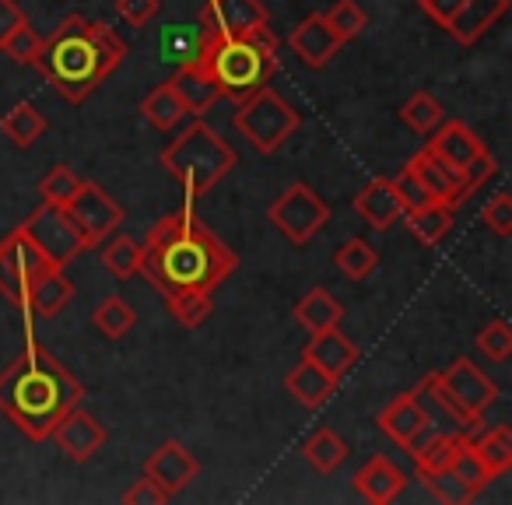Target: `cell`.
<instances>
[{"mask_svg":"<svg viewBox=\"0 0 512 505\" xmlns=\"http://www.w3.org/2000/svg\"><path fill=\"white\" fill-rule=\"evenodd\" d=\"M235 267L239 257L193 214V207H183L148 228L137 274L169 299L176 292H214Z\"/></svg>","mask_w":512,"mask_h":505,"instance_id":"cell-1","label":"cell"},{"mask_svg":"<svg viewBox=\"0 0 512 505\" xmlns=\"http://www.w3.org/2000/svg\"><path fill=\"white\" fill-rule=\"evenodd\" d=\"M81 397V379L32 337L22 355L8 369H0V414L36 442L50 439L60 418L78 407Z\"/></svg>","mask_w":512,"mask_h":505,"instance_id":"cell-2","label":"cell"},{"mask_svg":"<svg viewBox=\"0 0 512 505\" xmlns=\"http://www.w3.org/2000/svg\"><path fill=\"white\" fill-rule=\"evenodd\" d=\"M127 43L106 22H88L85 15H67L36 57V71L53 85L67 106H81L116 67L127 60Z\"/></svg>","mask_w":512,"mask_h":505,"instance_id":"cell-3","label":"cell"},{"mask_svg":"<svg viewBox=\"0 0 512 505\" xmlns=\"http://www.w3.org/2000/svg\"><path fill=\"white\" fill-rule=\"evenodd\" d=\"M193 60L218 85L221 99L239 102L253 95L256 88L271 85V78L278 74V36L271 32V25H264V29H253L246 36L204 39Z\"/></svg>","mask_w":512,"mask_h":505,"instance_id":"cell-4","label":"cell"},{"mask_svg":"<svg viewBox=\"0 0 512 505\" xmlns=\"http://www.w3.org/2000/svg\"><path fill=\"white\" fill-rule=\"evenodd\" d=\"M162 165H165V172L183 186L186 207H193L197 197L214 190V186L239 165V155H235V148L218 130L207 127L204 120H197L193 127H186L176 141L165 144Z\"/></svg>","mask_w":512,"mask_h":505,"instance_id":"cell-5","label":"cell"},{"mask_svg":"<svg viewBox=\"0 0 512 505\" xmlns=\"http://www.w3.org/2000/svg\"><path fill=\"white\" fill-rule=\"evenodd\" d=\"M418 390H428L435 404L449 414L460 428H477L481 414L498 400V383L474 362V358H456L446 369L428 372L418 383Z\"/></svg>","mask_w":512,"mask_h":505,"instance_id":"cell-6","label":"cell"},{"mask_svg":"<svg viewBox=\"0 0 512 505\" xmlns=\"http://www.w3.org/2000/svg\"><path fill=\"white\" fill-rule=\"evenodd\" d=\"M235 127L253 144L256 155H274L302 127V116L271 85H264L235 102Z\"/></svg>","mask_w":512,"mask_h":505,"instance_id":"cell-7","label":"cell"},{"mask_svg":"<svg viewBox=\"0 0 512 505\" xmlns=\"http://www.w3.org/2000/svg\"><path fill=\"white\" fill-rule=\"evenodd\" d=\"M271 225L285 235L292 246H306L313 235H320L330 221V204L309 183H292L267 211Z\"/></svg>","mask_w":512,"mask_h":505,"instance_id":"cell-8","label":"cell"},{"mask_svg":"<svg viewBox=\"0 0 512 505\" xmlns=\"http://www.w3.org/2000/svg\"><path fill=\"white\" fill-rule=\"evenodd\" d=\"M46 253L36 242L25 235V228H11L4 239H0V295L8 302H15L18 309H25V295H29L32 278H39L43 271H50Z\"/></svg>","mask_w":512,"mask_h":505,"instance_id":"cell-9","label":"cell"},{"mask_svg":"<svg viewBox=\"0 0 512 505\" xmlns=\"http://www.w3.org/2000/svg\"><path fill=\"white\" fill-rule=\"evenodd\" d=\"M25 235L36 242L46 253V260L57 267H67L71 260H78L85 253V239L74 228L71 214L64 211V204H50V200H39L36 211L22 221Z\"/></svg>","mask_w":512,"mask_h":505,"instance_id":"cell-10","label":"cell"},{"mask_svg":"<svg viewBox=\"0 0 512 505\" xmlns=\"http://www.w3.org/2000/svg\"><path fill=\"white\" fill-rule=\"evenodd\" d=\"M64 211L71 214L74 228H78L81 239H85V249L99 246L109 232H116V228L127 221V211L120 207V200H113L99 183H92V179H81V186L64 204Z\"/></svg>","mask_w":512,"mask_h":505,"instance_id":"cell-11","label":"cell"},{"mask_svg":"<svg viewBox=\"0 0 512 505\" xmlns=\"http://www.w3.org/2000/svg\"><path fill=\"white\" fill-rule=\"evenodd\" d=\"M197 25L204 39H232L271 25V11L264 0H204Z\"/></svg>","mask_w":512,"mask_h":505,"instance_id":"cell-12","label":"cell"},{"mask_svg":"<svg viewBox=\"0 0 512 505\" xmlns=\"http://www.w3.org/2000/svg\"><path fill=\"white\" fill-rule=\"evenodd\" d=\"M425 148L432 151L442 165H449L453 172H460L463 179H467V172L474 169L484 155H488V148H484L481 137H477L474 130L460 120H442L439 127L428 134Z\"/></svg>","mask_w":512,"mask_h":505,"instance_id":"cell-13","label":"cell"},{"mask_svg":"<svg viewBox=\"0 0 512 505\" xmlns=\"http://www.w3.org/2000/svg\"><path fill=\"white\" fill-rule=\"evenodd\" d=\"M50 439L57 442L60 453H64L67 460L85 463V460H92L102 446H106L109 432H106V425H102L99 418H92L88 411H81V404H78V407H71L64 418H60V425L53 428Z\"/></svg>","mask_w":512,"mask_h":505,"instance_id":"cell-14","label":"cell"},{"mask_svg":"<svg viewBox=\"0 0 512 505\" xmlns=\"http://www.w3.org/2000/svg\"><path fill=\"white\" fill-rule=\"evenodd\" d=\"M407 169H411L414 176H418V183L428 190V197L439 200V204H449L453 211L463 204V200L470 197L467 179H463L460 172L449 169V165H442L439 158H435L428 148L414 151V155L407 158Z\"/></svg>","mask_w":512,"mask_h":505,"instance_id":"cell-15","label":"cell"},{"mask_svg":"<svg viewBox=\"0 0 512 505\" xmlns=\"http://www.w3.org/2000/svg\"><path fill=\"white\" fill-rule=\"evenodd\" d=\"M144 474L158 484L169 498H176L193 477L200 474V463L193 460V453L179 442H162L155 453H148L144 460Z\"/></svg>","mask_w":512,"mask_h":505,"instance_id":"cell-16","label":"cell"},{"mask_svg":"<svg viewBox=\"0 0 512 505\" xmlns=\"http://www.w3.org/2000/svg\"><path fill=\"white\" fill-rule=\"evenodd\" d=\"M302 358H306V362H313L316 369L330 372V376L341 383V379L358 365L362 351H358V344L351 341L344 330L330 327V330H320V334H313V341L302 348Z\"/></svg>","mask_w":512,"mask_h":505,"instance_id":"cell-17","label":"cell"},{"mask_svg":"<svg viewBox=\"0 0 512 505\" xmlns=\"http://www.w3.org/2000/svg\"><path fill=\"white\" fill-rule=\"evenodd\" d=\"M288 46L299 53L302 64L313 67V71H320V67H327L330 60H334V53L341 50L344 43L334 36V29L327 25L323 11H313V15H306L292 29V36H288Z\"/></svg>","mask_w":512,"mask_h":505,"instance_id":"cell-18","label":"cell"},{"mask_svg":"<svg viewBox=\"0 0 512 505\" xmlns=\"http://www.w3.org/2000/svg\"><path fill=\"white\" fill-rule=\"evenodd\" d=\"M351 488H355L365 502L386 505V502H393V498H400V491L407 488V474L390 460V456L376 453L355 470V477H351Z\"/></svg>","mask_w":512,"mask_h":505,"instance_id":"cell-19","label":"cell"},{"mask_svg":"<svg viewBox=\"0 0 512 505\" xmlns=\"http://www.w3.org/2000/svg\"><path fill=\"white\" fill-rule=\"evenodd\" d=\"M355 211L358 218L365 221L369 228L376 232H386L393 228L400 218H404V207L397 200V190H393V179L390 176H376L355 193Z\"/></svg>","mask_w":512,"mask_h":505,"instance_id":"cell-20","label":"cell"},{"mask_svg":"<svg viewBox=\"0 0 512 505\" xmlns=\"http://www.w3.org/2000/svg\"><path fill=\"white\" fill-rule=\"evenodd\" d=\"M169 85H172V92H176V99L183 102L186 116H197V120H204V116L214 109V102L221 99L218 85L207 78V71L197 64V60H190V64H179L176 74L169 78Z\"/></svg>","mask_w":512,"mask_h":505,"instance_id":"cell-21","label":"cell"},{"mask_svg":"<svg viewBox=\"0 0 512 505\" xmlns=\"http://www.w3.org/2000/svg\"><path fill=\"white\" fill-rule=\"evenodd\" d=\"M428 421H432V418H428V411L421 407L418 390L400 393V397H393L390 404H386L383 411L376 414L379 432H383L390 442H397V446H404V442L411 439L418 428H425Z\"/></svg>","mask_w":512,"mask_h":505,"instance_id":"cell-22","label":"cell"},{"mask_svg":"<svg viewBox=\"0 0 512 505\" xmlns=\"http://www.w3.org/2000/svg\"><path fill=\"white\" fill-rule=\"evenodd\" d=\"M74 302V281L64 274V267H50L39 278H32L29 295H25V313H36L43 320L64 313Z\"/></svg>","mask_w":512,"mask_h":505,"instance_id":"cell-23","label":"cell"},{"mask_svg":"<svg viewBox=\"0 0 512 505\" xmlns=\"http://www.w3.org/2000/svg\"><path fill=\"white\" fill-rule=\"evenodd\" d=\"M505 11H509V0H463L460 18L446 32L456 46H474Z\"/></svg>","mask_w":512,"mask_h":505,"instance_id":"cell-24","label":"cell"},{"mask_svg":"<svg viewBox=\"0 0 512 505\" xmlns=\"http://www.w3.org/2000/svg\"><path fill=\"white\" fill-rule=\"evenodd\" d=\"M285 390L292 393V397L299 400L302 407L316 411V407H323L337 393V379L330 376V372L316 369L313 362H306V358H302V362L295 365V369H288Z\"/></svg>","mask_w":512,"mask_h":505,"instance_id":"cell-25","label":"cell"},{"mask_svg":"<svg viewBox=\"0 0 512 505\" xmlns=\"http://www.w3.org/2000/svg\"><path fill=\"white\" fill-rule=\"evenodd\" d=\"M295 323L306 327L309 334H320V330H330L344 320V306L327 292V288H309L292 309Z\"/></svg>","mask_w":512,"mask_h":505,"instance_id":"cell-26","label":"cell"},{"mask_svg":"<svg viewBox=\"0 0 512 505\" xmlns=\"http://www.w3.org/2000/svg\"><path fill=\"white\" fill-rule=\"evenodd\" d=\"M348 453H351V446L327 425H320L306 442H302V456H306V463L316 470V474H334V470L348 460Z\"/></svg>","mask_w":512,"mask_h":505,"instance_id":"cell-27","label":"cell"},{"mask_svg":"<svg viewBox=\"0 0 512 505\" xmlns=\"http://www.w3.org/2000/svg\"><path fill=\"white\" fill-rule=\"evenodd\" d=\"M99 260L116 281H127L137 274L141 267V242H134L130 235L109 232L106 239L99 242Z\"/></svg>","mask_w":512,"mask_h":505,"instance_id":"cell-28","label":"cell"},{"mask_svg":"<svg viewBox=\"0 0 512 505\" xmlns=\"http://www.w3.org/2000/svg\"><path fill=\"white\" fill-rule=\"evenodd\" d=\"M470 446L477 449V456H481V463L491 474V481L502 477L505 470L512 467V428L509 425H495L484 435H470Z\"/></svg>","mask_w":512,"mask_h":505,"instance_id":"cell-29","label":"cell"},{"mask_svg":"<svg viewBox=\"0 0 512 505\" xmlns=\"http://www.w3.org/2000/svg\"><path fill=\"white\" fill-rule=\"evenodd\" d=\"M0 130H4V137H8L15 148L25 151L46 134V116L39 113L32 102H18V106L0 120Z\"/></svg>","mask_w":512,"mask_h":505,"instance_id":"cell-30","label":"cell"},{"mask_svg":"<svg viewBox=\"0 0 512 505\" xmlns=\"http://www.w3.org/2000/svg\"><path fill=\"white\" fill-rule=\"evenodd\" d=\"M404 218H407L411 235L421 242V246H439V242L449 235V228H453V207L435 200V204L421 207V211H414V214H404Z\"/></svg>","mask_w":512,"mask_h":505,"instance_id":"cell-31","label":"cell"},{"mask_svg":"<svg viewBox=\"0 0 512 505\" xmlns=\"http://www.w3.org/2000/svg\"><path fill=\"white\" fill-rule=\"evenodd\" d=\"M141 116L151 123L155 130H176L179 120L186 116L183 102L176 99V92H172L169 81H162V85H155L148 95H144L141 102Z\"/></svg>","mask_w":512,"mask_h":505,"instance_id":"cell-32","label":"cell"},{"mask_svg":"<svg viewBox=\"0 0 512 505\" xmlns=\"http://www.w3.org/2000/svg\"><path fill=\"white\" fill-rule=\"evenodd\" d=\"M134 323H137L134 306H130L127 299H120V295H109V299H102L99 309L92 313V327L99 330L106 341H123V337L134 330Z\"/></svg>","mask_w":512,"mask_h":505,"instance_id":"cell-33","label":"cell"},{"mask_svg":"<svg viewBox=\"0 0 512 505\" xmlns=\"http://www.w3.org/2000/svg\"><path fill=\"white\" fill-rule=\"evenodd\" d=\"M334 267L351 281H365L379 267V253L365 239H348L334 249Z\"/></svg>","mask_w":512,"mask_h":505,"instance_id":"cell-34","label":"cell"},{"mask_svg":"<svg viewBox=\"0 0 512 505\" xmlns=\"http://www.w3.org/2000/svg\"><path fill=\"white\" fill-rule=\"evenodd\" d=\"M400 120H404L407 127L414 130V134L428 137L435 127H439L442 120H446V113H442V106H439V99H435V95L414 92L411 99H407L404 106H400Z\"/></svg>","mask_w":512,"mask_h":505,"instance_id":"cell-35","label":"cell"},{"mask_svg":"<svg viewBox=\"0 0 512 505\" xmlns=\"http://www.w3.org/2000/svg\"><path fill=\"white\" fill-rule=\"evenodd\" d=\"M418 481H421V488H425L428 495H432L435 502H442V505H470L477 498L474 491H470L467 484L453 474V467L432 470V474H418Z\"/></svg>","mask_w":512,"mask_h":505,"instance_id":"cell-36","label":"cell"},{"mask_svg":"<svg viewBox=\"0 0 512 505\" xmlns=\"http://www.w3.org/2000/svg\"><path fill=\"white\" fill-rule=\"evenodd\" d=\"M200 46H204V32L197 29H186V25H165L162 29V57L169 60V64H190L193 57L200 53Z\"/></svg>","mask_w":512,"mask_h":505,"instance_id":"cell-37","label":"cell"},{"mask_svg":"<svg viewBox=\"0 0 512 505\" xmlns=\"http://www.w3.org/2000/svg\"><path fill=\"white\" fill-rule=\"evenodd\" d=\"M165 306H169V316L176 323H183V327H200V323H207V316L214 313V299L211 292H176L165 299Z\"/></svg>","mask_w":512,"mask_h":505,"instance_id":"cell-38","label":"cell"},{"mask_svg":"<svg viewBox=\"0 0 512 505\" xmlns=\"http://www.w3.org/2000/svg\"><path fill=\"white\" fill-rule=\"evenodd\" d=\"M449 467H453V474L460 477V481L467 484V488L474 491V495H481L484 484L491 481V474L484 470V463H481V456H477V449L470 446V435H463V439H460V446H456V456H453V463H449Z\"/></svg>","mask_w":512,"mask_h":505,"instance_id":"cell-39","label":"cell"},{"mask_svg":"<svg viewBox=\"0 0 512 505\" xmlns=\"http://www.w3.org/2000/svg\"><path fill=\"white\" fill-rule=\"evenodd\" d=\"M323 18H327V25L334 29V36L341 39V43H351V39L365 29V22H369L355 0H334V4L323 11Z\"/></svg>","mask_w":512,"mask_h":505,"instance_id":"cell-40","label":"cell"},{"mask_svg":"<svg viewBox=\"0 0 512 505\" xmlns=\"http://www.w3.org/2000/svg\"><path fill=\"white\" fill-rule=\"evenodd\" d=\"M460 439H463V435H456V432H439V439H435L432 446H425L418 456H411V460H414V474H432V470H446L449 463H453Z\"/></svg>","mask_w":512,"mask_h":505,"instance_id":"cell-41","label":"cell"},{"mask_svg":"<svg viewBox=\"0 0 512 505\" xmlns=\"http://www.w3.org/2000/svg\"><path fill=\"white\" fill-rule=\"evenodd\" d=\"M78 186H81V176L71 165H53V169L39 179V197L50 200V204H67Z\"/></svg>","mask_w":512,"mask_h":505,"instance_id":"cell-42","label":"cell"},{"mask_svg":"<svg viewBox=\"0 0 512 505\" xmlns=\"http://www.w3.org/2000/svg\"><path fill=\"white\" fill-rule=\"evenodd\" d=\"M477 351H481L484 358H491V362H509L512 355V330L505 320H491L484 330H477L474 337Z\"/></svg>","mask_w":512,"mask_h":505,"instance_id":"cell-43","label":"cell"},{"mask_svg":"<svg viewBox=\"0 0 512 505\" xmlns=\"http://www.w3.org/2000/svg\"><path fill=\"white\" fill-rule=\"evenodd\" d=\"M0 50L8 53V57L15 60V64L32 67V64H36V57H39V50H43V39L36 36V29H32L29 22H25L18 32H11L8 43L0 46Z\"/></svg>","mask_w":512,"mask_h":505,"instance_id":"cell-44","label":"cell"},{"mask_svg":"<svg viewBox=\"0 0 512 505\" xmlns=\"http://www.w3.org/2000/svg\"><path fill=\"white\" fill-rule=\"evenodd\" d=\"M393 190H397V200H400V207H404V214H414V211H421V207H428V204H435L432 197H428V190L418 183V176H414L411 169H400V176H393Z\"/></svg>","mask_w":512,"mask_h":505,"instance_id":"cell-45","label":"cell"},{"mask_svg":"<svg viewBox=\"0 0 512 505\" xmlns=\"http://www.w3.org/2000/svg\"><path fill=\"white\" fill-rule=\"evenodd\" d=\"M481 221H484V228H491L495 235H512V197L505 190H498L495 197L484 204V211H481Z\"/></svg>","mask_w":512,"mask_h":505,"instance_id":"cell-46","label":"cell"},{"mask_svg":"<svg viewBox=\"0 0 512 505\" xmlns=\"http://www.w3.org/2000/svg\"><path fill=\"white\" fill-rule=\"evenodd\" d=\"M162 11V0H116V15L134 29H144Z\"/></svg>","mask_w":512,"mask_h":505,"instance_id":"cell-47","label":"cell"},{"mask_svg":"<svg viewBox=\"0 0 512 505\" xmlns=\"http://www.w3.org/2000/svg\"><path fill=\"white\" fill-rule=\"evenodd\" d=\"M123 502H127V505H165V502H169V495H165V491L158 488L148 474H144L141 481H134L127 491H123Z\"/></svg>","mask_w":512,"mask_h":505,"instance_id":"cell-48","label":"cell"},{"mask_svg":"<svg viewBox=\"0 0 512 505\" xmlns=\"http://www.w3.org/2000/svg\"><path fill=\"white\" fill-rule=\"evenodd\" d=\"M418 4H421V11L439 25V29H449L463 11V0H418Z\"/></svg>","mask_w":512,"mask_h":505,"instance_id":"cell-49","label":"cell"},{"mask_svg":"<svg viewBox=\"0 0 512 505\" xmlns=\"http://www.w3.org/2000/svg\"><path fill=\"white\" fill-rule=\"evenodd\" d=\"M25 22H29V15L22 11L18 0H0V46L8 43L11 32H18Z\"/></svg>","mask_w":512,"mask_h":505,"instance_id":"cell-50","label":"cell"}]
</instances>
